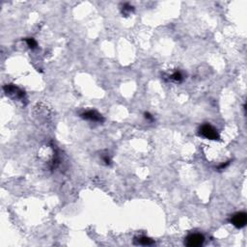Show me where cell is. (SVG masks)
Instances as JSON below:
<instances>
[{"instance_id": "5b68a950", "label": "cell", "mask_w": 247, "mask_h": 247, "mask_svg": "<svg viewBox=\"0 0 247 247\" xmlns=\"http://www.w3.org/2000/svg\"><path fill=\"white\" fill-rule=\"evenodd\" d=\"M4 90L5 92L7 93V95L9 94V95H14L16 98H21L24 97V92L21 91L20 88H17L16 87L15 85H6L4 87Z\"/></svg>"}, {"instance_id": "3957f363", "label": "cell", "mask_w": 247, "mask_h": 247, "mask_svg": "<svg viewBox=\"0 0 247 247\" xmlns=\"http://www.w3.org/2000/svg\"><path fill=\"white\" fill-rule=\"evenodd\" d=\"M247 222V214L245 213H238L234 214L231 218V223L238 229L243 228Z\"/></svg>"}, {"instance_id": "6da1fadb", "label": "cell", "mask_w": 247, "mask_h": 247, "mask_svg": "<svg viewBox=\"0 0 247 247\" xmlns=\"http://www.w3.org/2000/svg\"><path fill=\"white\" fill-rule=\"evenodd\" d=\"M200 135H202L203 137H205L206 139H209V140H219L220 136L218 132H217L216 129L209 125V123H205L201 127H200L199 131Z\"/></svg>"}, {"instance_id": "30bf717a", "label": "cell", "mask_w": 247, "mask_h": 247, "mask_svg": "<svg viewBox=\"0 0 247 247\" xmlns=\"http://www.w3.org/2000/svg\"><path fill=\"white\" fill-rule=\"evenodd\" d=\"M144 116H145V118H146L147 120H150V121H152V120H154V118H152V116L149 112H145V113H144Z\"/></svg>"}, {"instance_id": "ba28073f", "label": "cell", "mask_w": 247, "mask_h": 247, "mask_svg": "<svg viewBox=\"0 0 247 247\" xmlns=\"http://www.w3.org/2000/svg\"><path fill=\"white\" fill-rule=\"evenodd\" d=\"M170 78H171L172 80H174V81H176V82H181V80H183V74H181V72L177 70V72H175V73H173L171 74Z\"/></svg>"}, {"instance_id": "9c48e42d", "label": "cell", "mask_w": 247, "mask_h": 247, "mask_svg": "<svg viewBox=\"0 0 247 247\" xmlns=\"http://www.w3.org/2000/svg\"><path fill=\"white\" fill-rule=\"evenodd\" d=\"M26 44H27V45L29 46V48H32V49L37 46V42L33 38H27L26 39Z\"/></svg>"}, {"instance_id": "7a4b0ae2", "label": "cell", "mask_w": 247, "mask_h": 247, "mask_svg": "<svg viewBox=\"0 0 247 247\" xmlns=\"http://www.w3.org/2000/svg\"><path fill=\"white\" fill-rule=\"evenodd\" d=\"M204 242H205V238L203 234L196 233V234H190L189 236L185 238L184 244L189 247H198V246L203 245Z\"/></svg>"}, {"instance_id": "277c9868", "label": "cell", "mask_w": 247, "mask_h": 247, "mask_svg": "<svg viewBox=\"0 0 247 247\" xmlns=\"http://www.w3.org/2000/svg\"><path fill=\"white\" fill-rule=\"evenodd\" d=\"M81 118L88 120V121L99 122V123L103 122V120H104L103 117L95 110H89V111H86V112H84V113H82L81 114Z\"/></svg>"}, {"instance_id": "8fae6325", "label": "cell", "mask_w": 247, "mask_h": 247, "mask_svg": "<svg viewBox=\"0 0 247 247\" xmlns=\"http://www.w3.org/2000/svg\"><path fill=\"white\" fill-rule=\"evenodd\" d=\"M229 164H230V161H227L226 163H223V164H221V165H220V166L218 167V169H219V170L225 169V168H226V167H227V166L229 165Z\"/></svg>"}, {"instance_id": "8992f818", "label": "cell", "mask_w": 247, "mask_h": 247, "mask_svg": "<svg viewBox=\"0 0 247 247\" xmlns=\"http://www.w3.org/2000/svg\"><path fill=\"white\" fill-rule=\"evenodd\" d=\"M137 244H140V245H152L154 244L155 242L152 240V238H147V237H141L139 238H137Z\"/></svg>"}, {"instance_id": "7c38bea8", "label": "cell", "mask_w": 247, "mask_h": 247, "mask_svg": "<svg viewBox=\"0 0 247 247\" xmlns=\"http://www.w3.org/2000/svg\"><path fill=\"white\" fill-rule=\"evenodd\" d=\"M102 159H103V161L105 162V164H107V165H108V164H110V158L108 157V156H103Z\"/></svg>"}, {"instance_id": "52a82bcc", "label": "cell", "mask_w": 247, "mask_h": 247, "mask_svg": "<svg viewBox=\"0 0 247 247\" xmlns=\"http://www.w3.org/2000/svg\"><path fill=\"white\" fill-rule=\"evenodd\" d=\"M134 8H133V6H131V4H128V3H126V4H123V9H122V13L123 16H128L129 14L131 13V12H133Z\"/></svg>"}]
</instances>
